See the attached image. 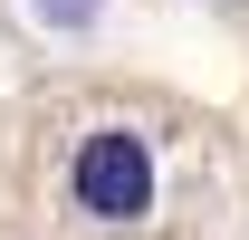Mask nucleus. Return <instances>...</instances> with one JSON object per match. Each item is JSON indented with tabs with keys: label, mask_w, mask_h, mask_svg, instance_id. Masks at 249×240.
I'll list each match as a JSON object with an SVG mask.
<instances>
[{
	"label": "nucleus",
	"mask_w": 249,
	"mask_h": 240,
	"mask_svg": "<svg viewBox=\"0 0 249 240\" xmlns=\"http://www.w3.org/2000/svg\"><path fill=\"white\" fill-rule=\"evenodd\" d=\"M29 10H38V29H87L106 0H29Z\"/></svg>",
	"instance_id": "nucleus-2"
},
{
	"label": "nucleus",
	"mask_w": 249,
	"mask_h": 240,
	"mask_svg": "<svg viewBox=\"0 0 249 240\" xmlns=\"http://www.w3.org/2000/svg\"><path fill=\"white\" fill-rule=\"evenodd\" d=\"M67 202L87 211V221H106V231L144 221L154 211V144L134 125H96L87 144H77V163H67Z\"/></svg>",
	"instance_id": "nucleus-1"
}]
</instances>
